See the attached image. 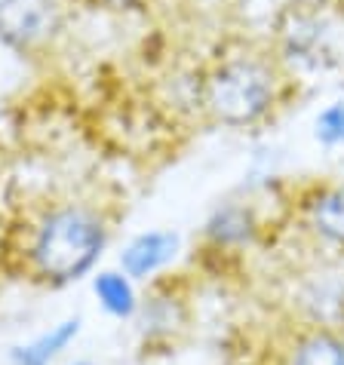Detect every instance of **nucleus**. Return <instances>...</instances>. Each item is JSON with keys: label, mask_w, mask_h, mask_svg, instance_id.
Returning <instances> with one entry per match:
<instances>
[{"label": "nucleus", "mask_w": 344, "mask_h": 365, "mask_svg": "<svg viewBox=\"0 0 344 365\" xmlns=\"http://www.w3.org/2000/svg\"><path fill=\"white\" fill-rule=\"evenodd\" d=\"M178 252V237L172 230H148L136 237L120 255V267L129 279H148L163 270Z\"/></svg>", "instance_id": "0eeeda50"}, {"label": "nucleus", "mask_w": 344, "mask_h": 365, "mask_svg": "<svg viewBox=\"0 0 344 365\" xmlns=\"http://www.w3.org/2000/svg\"><path fill=\"white\" fill-rule=\"evenodd\" d=\"M145 334L151 338H172L185 329V307L178 298H151L148 304H138Z\"/></svg>", "instance_id": "f8f14e48"}, {"label": "nucleus", "mask_w": 344, "mask_h": 365, "mask_svg": "<svg viewBox=\"0 0 344 365\" xmlns=\"http://www.w3.org/2000/svg\"><path fill=\"white\" fill-rule=\"evenodd\" d=\"M313 135L326 148H341L344 145V101H332L313 120Z\"/></svg>", "instance_id": "ddd939ff"}, {"label": "nucleus", "mask_w": 344, "mask_h": 365, "mask_svg": "<svg viewBox=\"0 0 344 365\" xmlns=\"http://www.w3.org/2000/svg\"><path fill=\"white\" fill-rule=\"evenodd\" d=\"M93 289H96V298L102 301V307L111 313V317L129 319L138 313V295L133 289V279H129L126 273H117V270L98 273Z\"/></svg>", "instance_id": "9b49d317"}, {"label": "nucleus", "mask_w": 344, "mask_h": 365, "mask_svg": "<svg viewBox=\"0 0 344 365\" xmlns=\"http://www.w3.org/2000/svg\"><path fill=\"white\" fill-rule=\"evenodd\" d=\"M108 242V227L86 206H62L40 221L31 240V261L44 279L65 286L96 267Z\"/></svg>", "instance_id": "f257e3e1"}, {"label": "nucleus", "mask_w": 344, "mask_h": 365, "mask_svg": "<svg viewBox=\"0 0 344 365\" xmlns=\"http://www.w3.org/2000/svg\"><path fill=\"white\" fill-rule=\"evenodd\" d=\"M74 365H96V362H86V359H80V362H74Z\"/></svg>", "instance_id": "2eb2a0df"}, {"label": "nucleus", "mask_w": 344, "mask_h": 365, "mask_svg": "<svg viewBox=\"0 0 344 365\" xmlns=\"http://www.w3.org/2000/svg\"><path fill=\"white\" fill-rule=\"evenodd\" d=\"M295 304L310 329H344V277L332 270H317L301 279Z\"/></svg>", "instance_id": "39448f33"}, {"label": "nucleus", "mask_w": 344, "mask_h": 365, "mask_svg": "<svg viewBox=\"0 0 344 365\" xmlns=\"http://www.w3.org/2000/svg\"><path fill=\"white\" fill-rule=\"evenodd\" d=\"M80 331V319H65L44 331L40 338H34L25 347H16L9 353V365H53V359L62 353Z\"/></svg>", "instance_id": "9d476101"}, {"label": "nucleus", "mask_w": 344, "mask_h": 365, "mask_svg": "<svg viewBox=\"0 0 344 365\" xmlns=\"http://www.w3.org/2000/svg\"><path fill=\"white\" fill-rule=\"evenodd\" d=\"M305 218L320 242L344 252V181L313 190L305 202Z\"/></svg>", "instance_id": "6e6552de"}, {"label": "nucleus", "mask_w": 344, "mask_h": 365, "mask_svg": "<svg viewBox=\"0 0 344 365\" xmlns=\"http://www.w3.org/2000/svg\"><path fill=\"white\" fill-rule=\"evenodd\" d=\"M283 365H344V334L305 326L292 338Z\"/></svg>", "instance_id": "1a4fd4ad"}, {"label": "nucleus", "mask_w": 344, "mask_h": 365, "mask_svg": "<svg viewBox=\"0 0 344 365\" xmlns=\"http://www.w3.org/2000/svg\"><path fill=\"white\" fill-rule=\"evenodd\" d=\"M102 4H108V6H133V4H138V0H102Z\"/></svg>", "instance_id": "4468645a"}, {"label": "nucleus", "mask_w": 344, "mask_h": 365, "mask_svg": "<svg viewBox=\"0 0 344 365\" xmlns=\"http://www.w3.org/2000/svg\"><path fill=\"white\" fill-rule=\"evenodd\" d=\"M283 56L301 68H326L335 62L332 53V25L313 9H292L280 28Z\"/></svg>", "instance_id": "20e7f679"}, {"label": "nucleus", "mask_w": 344, "mask_h": 365, "mask_svg": "<svg viewBox=\"0 0 344 365\" xmlns=\"http://www.w3.org/2000/svg\"><path fill=\"white\" fill-rule=\"evenodd\" d=\"M280 98L277 68L261 56H231L206 74L200 101L221 126L246 129L261 123Z\"/></svg>", "instance_id": "f03ea898"}, {"label": "nucleus", "mask_w": 344, "mask_h": 365, "mask_svg": "<svg viewBox=\"0 0 344 365\" xmlns=\"http://www.w3.org/2000/svg\"><path fill=\"white\" fill-rule=\"evenodd\" d=\"M59 31L56 0H0V40L16 53L49 43Z\"/></svg>", "instance_id": "7ed1b4c3"}, {"label": "nucleus", "mask_w": 344, "mask_h": 365, "mask_svg": "<svg viewBox=\"0 0 344 365\" xmlns=\"http://www.w3.org/2000/svg\"><path fill=\"white\" fill-rule=\"evenodd\" d=\"M261 225L249 202H221L203 225V237L216 252H237L258 240Z\"/></svg>", "instance_id": "423d86ee"}]
</instances>
